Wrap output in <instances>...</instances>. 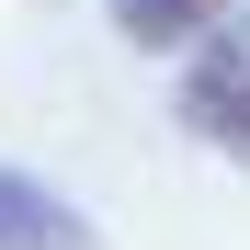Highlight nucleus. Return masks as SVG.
<instances>
[{
	"instance_id": "nucleus-1",
	"label": "nucleus",
	"mask_w": 250,
	"mask_h": 250,
	"mask_svg": "<svg viewBox=\"0 0 250 250\" xmlns=\"http://www.w3.org/2000/svg\"><path fill=\"white\" fill-rule=\"evenodd\" d=\"M182 125L216 137L228 159H250V46H205L182 68Z\"/></svg>"
},
{
	"instance_id": "nucleus-3",
	"label": "nucleus",
	"mask_w": 250,
	"mask_h": 250,
	"mask_svg": "<svg viewBox=\"0 0 250 250\" xmlns=\"http://www.w3.org/2000/svg\"><path fill=\"white\" fill-rule=\"evenodd\" d=\"M228 0H114V34L125 46H193V34H216Z\"/></svg>"
},
{
	"instance_id": "nucleus-2",
	"label": "nucleus",
	"mask_w": 250,
	"mask_h": 250,
	"mask_svg": "<svg viewBox=\"0 0 250 250\" xmlns=\"http://www.w3.org/2000/svg\"><path fill=\"white\" fill-rule=\"evenodd\" d=\"M0 250H91V216L34 171H0Z\"/></svg>"
}]
</instances>
